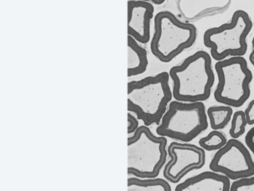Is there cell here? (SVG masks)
<instances>
[{
	"label": "cell",
	"mask_w": 254,
	"mask_h": 191,
	"mask_svg": "<svg viewBox=\"0 0 254 191\" xmlns=\"http://www.w3.org/2000/svg\"><path fill=\"white\" fill-rule=\"evenodd\" d=\"M230 191H254V176L242 178L231 184Z\"/></svg>",
	"instance_id": "obj_17"
},
{
	"label": "cell",
	"mask_w": 254,
	"mask_h": 191,
	"mask_svg": "<svg viewBox=\"0 0 254 191\" xmlns=\"http://www.w3.org/2000/svg\"><path fill=\"white\" fill-rule=\"evenodd\" d=\"M211 128L213 130L223 129L228 125L233 117V110L230 106H211L206 110Z\"/></svg>",
	"instance_id": "obj_14"
},
{
	"label": "cell",
	"mask_w": 254,
	"mask_h": 191,
	"mask_svg": "<svg viewBox=\"0 0 254 191\" xmlns=\"http://www.w3.org/2000/svg\"><path fill=\"white\" fill-rule=\"evenodd\" d=\"M252 46L253 49L252 51H251V53L250 54L249 60L251 61V64L254 66V38H253L252 40Z\"/></svg>",
	"instance_id": "obj_21"
},
{
	"label": "cell",
	"mask_w": 254,
	"mask_h": 191,
	"mask_svg": "<svg viewBox=\"0 0 254 191\" xmlns=\"http://www.w3.org/2000/svg\"><path fill=\"white\" fill-rule=\"evenodd\" d=\"M252 28V21L248 13L236 10L230 22L206 30L203 34V43L210 49L211 56L217 61L229 56H243L248 49L246 38Z\"/></svg>",
	"instance_id": "obj_6"
},
{
	"label": "cell",
	"mask_w": 254,
	"mask_h": 191,
	"mask_svg": "<svg viewBox=\"0 0 254 191\" xmlns=\"http://www.w3.org/2000/svg\"><path fill=\"white\" fill-rule=\"evenodd\" d=\"M154 7L149 1H127V34L140 43H148L151 36V20Z\"/></svg>",
	"instance_id": "obj_10"
},
{
	"label": "cell",
	"mask_w": 254,
	"mask_h": 191,
	"mask_svg": "<svg viewBox=\"0 0 254 191\" xmlns=\"http://www.w3.org/2000/svg\"><path fill=\"white\" fill-rule=\"evenodd\" d=\"M245 113L248 125H254V99L249 103L248 107L245 109Z\"/></svg>",
	"instance_id": "obj_18"
},
{
	"label": "cell",
	"mask_w": 254,
	"mask_h": 191,
	"mask_svg": "<svg viewBox=\"0 0 254 191\" xmlns=\"http://www.w3.org/2000/svg\"><path fill=\"white\" fill-rule=\"evenodd\" d=\"M248 122L246 120L245 111L238 110L233 113L231 119V128L230 129V135L232 138L238 139L243 135Z\"/></svg>",
	"instance_id": "obj_16"
},
{
	"label": "cell",
	"mask_w": 254,
	"mask_h": 191,
	"mask_svg": "<svg viewBox=\"0 0 254 191\" xmlns=\"http://www.w3.org/2000/svg\"><path fill=\"white\" fill-rule=\"evenodd\" d=\"M227 140L224 133L213 130L209 132L206 137H202L199 140V145L204 150L217 151L222 148L227 143Z\"/></svg>",
	"instance_id": "obj_15"
},
{
	"label": "cell",
	"mask_w": 254,
	"mask_h": 191,
	"mask_svg": "<svg viewBox=\"0 0 254 191\" xmlns=\"http://www.w3.org/2000/svg\"><path fill=\"white\" fill-rule=\"evenodd\" d=\"M142 1H151V2L154 3L155 4H162L164 3L166 0H142Z\"/></svg>",
	"instance_id": "obj_22"
},
{
	"label": "cell",
	"mask_w": 254,
	"mask_h": 191,
	"mask_svg": "<svg viewBox=\"0 0 254 191\" xmlns=\"http://www.w3.org/2000/svg\"><path fill=\"white\" fill-rule=\"evenodd\" d=\"M230 179L216 172H203L177 185L176 191H230Z\"/></svg>",
	"instance_id": "obj_11"
},
{
	"label": "cell",
	"mask_w": 254,
	"mask_h": 191,
	"mask_svg": "<svg viewBox=\"0 0 254 191\" xmlns=\"http://www.w3.org/2000/svg\"><path fill=\"white\" fill-rule=\"evenodd\" d=\"M167 151L171 160L165 165L163 176L171 183H178L190 172L201 169L206 162L204 149L191 143L172 142Z\"/></svg>",
	"instance_id": "obj_9"
},
{
	"label": "cell",
	"mask_w": 254,
	"mask_h": 191,
	"mask_svg": "<svg viewBox=\"0 0 254 191\" xmlns=\"http://www.w3.org/2000/svg\"><path fill=\"white\" fill-rule=\"evenodd\" d=\"M204 104L172 101L156 129L158 135L189 143L207 129Z\"/></svg>",
	"instance_id": "obj_5"
},
{
	"label": "cell",
	"mask_w": 254,
	"mask_h": 191,
	"mask_svg": "<svg viewBox=\"0 0 254 191\" xmlns=\"http://www.w3.org/2000/svg\"><path fill=\"white\" fill-rule=\"evenodd\" d=\"M245 143L254 157V127L249 130L245 136Z\"/></svg>",
	"instance_id": "obj_19"
},
{
	"label": "cell",
	"mask_w": 254,
	"mask_h": 191,
	"mask_svg": "<svg viewBox=\"0 0 254 191\" xmlns=\"http://www.w3.org/2000/svg\"><path fill=\"white\" fill-rule=\"evenodd\" d=\"M169 73H159L127 84V110L137 115L145 125H159L173 97Z\"/></svg>",
	"instance_id": "obj_2"
},
{
	"label": "cell",
	"mask_w": 254,
	"mask_h": 191,
	"mask_svg": "<svg viewBox=\"0 0 254 191\" xmlns=\"http://www.w3.org/2000/svg\"><path fill=\"white\" fill-rule=\"evenodd\" d=\"M218 82L214 91L215 101L233 107H240L251 96L253 74L242 56L217 61L215 65Z\"/></svg>",
	"instance_id": "obj_7"
},
{
	"label": "cell",
	"mask_w": 254,
	"mask_h": 191,
	"mask_svg": "<svg viewBox=\"0 0 254 191\" xmlns=\"http://www.w3.org/2000/svg\"><path fill=\"white\" fill-rule=\"evenodd\" d=\"M168 140L155 136L147 125H141L127 137V173L140 179L157 178L167 159Z\"/></svg>",
	"instance_id": "obj_3"
},
{
	"label": "cell",
	"mask_w": 254,
	"mask_h": 191,
	"mask_svg": "<svg viewBox=\"0 0 254 191\" xmlns=\"http://www.w3.org/2000/svg\"><path fill=\"white\" fill-rule=\"evenodd\" d=\"M128 191H172V188L167 181L163 179H140L135 176L127 179Z\"/></svg>",
	"instance_id": "obj_13"
},
{
	"label": "cell",
	"mask_w": 254,
	"mask_h": 191,
	"mask_svg": "<svg viewBox=\"0 0 254 191\" xmlns=\"http://www.w3.org/2000/svg\"><path fill=\"white\" fill-rule=\"evenodd\" d=\"M127 121H128L127 134L134 133V131L139 128V122L133 115L130 114V113H127Z\"/></svg>",
	"instance_id": "obj_20"
},
{
	"label": "cell",
	"mask_w": 254,
	"mask_h": 191,
	"mask_svg": "<svg viewBox=\"0 0 254 191\" xmlns=\"http://www.w3.org/2000/svg\"><path fill=\"white\" fill-rule=\"evenodd\" d=\"M196 38L197 29L194 25L179 20L172 12L160 11L154 17V33L150 48L159 61L169 63L191 47Z\"/></svg>",
	"instance_id": "obj_4"
},
{
	"label": "cell",
	"mask_w": 254,
	"mask_h": 191,
	"mask_svg": "<svg viewBox=\"0 0 254 191\" xmlns=\"http://www.w3.org/2000/svg\"><path fill=\"white\" fill-rule=\"evenodd\" d=\"M127 76L131 77L145 72L148 65L147 51L139 46L137 41L130 35L127 36Z\"/></svg>",
	"instance_id": "obj_12"
},
{
	"label": "cell",
	"mask_w": 254,
	"mask_h": 191,
	"mask_svg": "<svg viewBox=\"0 0 254 191\" xmlns=\"http://www.w3.org/2000/svg\"><path fill=\"white\" fill-rule=\"evenodd\" d=\"M209 169L235 181L254 176V162L249 149L237 139L232 138L215 152Z\"/></svg>",
	"instance_id": "obj_8"
},
{
	"label": "cell",
	"mask_w": 254,
	"mask_h": 191,
	"mask_svg": "<svg viewBox=\"0 0 254 191\" xmlns=\"http://www.w3.org/2000/svg\"><path fill=\"white\" fill-rule=\"evenodd\" d=\"M169 76L173 82V97L177 101L197 102L210 97L215 74L211 56L205 51H197L182 64L172 67Z\"/></svg>",
	"instance_id": "obj_1"
}]
</instances>
